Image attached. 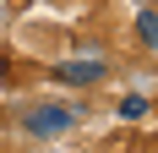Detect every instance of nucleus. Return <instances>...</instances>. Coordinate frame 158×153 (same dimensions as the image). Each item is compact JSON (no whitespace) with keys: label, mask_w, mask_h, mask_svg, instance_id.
<instances>
[{"label":"nucleus","mask_w":158,"mask_h":153,"mask_svg":"<svg viewBox=\"0 0 158 153\" xmlns=\"http://www.w3.org/2000/svg\"><path fill=\"white\" fill-rule=\"evenodd\" d=\"M104 76H109V66L98 60H60L55 66V82H60V88H93V82H104Z\"/></svg>","instance_id":"nucleus-2"},{"label":"nucleus","mask_w":158,"mask_h":153,"mask_svg":"<svg viewBox=\"0 0 158 153\" xmlns=\"http://www.w3.org/2000/svg\"><path fill=\"white\" fill-rule=\"evenodd\" d=\"M77 126V109L71 104H27L22 109V131L27 137H65Z\"/></svg>","instance_id":"nucleus-1"},{"label":"nucleus","mask_w":158,"mask_h":153,"mask_svg":"<svg viewBox=\"0 0 158 153\" xmlns=\"http://www.w3.org/2000/svg\"><path fill=\"white\" fill-rule=\"evenodd\" d=\"M136 38H142L147 49L158 44V16H153V11H142V16H136Z\"/></svg>","instance_id":"nucleus-3"},{"label":"nucleus","mask_w":158,"mask_h":153,"mask_svg":"<svg viewBox=\"0 0 158 153\" xmlns=\"http://www.w3.org/2000/svg\"><path fill=\"white\" fill-rule=\"evenodd\" d=\"M120 115H126V120H136V115H147V98H136V93H131V98H120Z\"/></svg>","instance_id":"nucleus-4"}]
</instances>
